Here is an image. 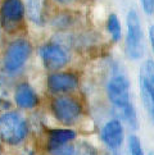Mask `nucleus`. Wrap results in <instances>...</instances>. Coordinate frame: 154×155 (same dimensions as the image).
Listing matches in <instances>:
<instances>
[{
    "label": "nucleus",
    "instance_id": "9b49d317",
    "mask_svg": "<svg viewBox=\"0 0 154 155\" xmlns=\"http://www.w3.org/2000/svg\"><path fill=\"white\" fill-rule=\"evenodd\" d=\"M14 100L21 108L32 109L38 104V96L28 84H21L15 90Z\"/></svg>",
    "mask_w": 154,
    "mask_h": 155
},
{
    "label": "nucleus",
    "instance_id": "412c9836",
    "mask_svg": "<svg viewBox=\"0 0 154 155\" xmlns=\"http://www.w3.org/2000/svg\"><path fill=\"white\" fill-rule=\"evenodd\" d=\"M111 155H117V154H116V153H113V154H111Z\"/></svg>",
    "mask_w": 154,
    "mask_h": 155
},
{
    "label": "nucleus",
    "instance_id": "f03ea898",
    "mask_svg": "<svg viewBox=\"0 0 154 155\" xmlns=\"http://www.w3.org/2000/svg\"><path fill=\"white\" fill-rule=\"evenodd\" d=\"M28 134L27 123L21 114L8 112L0 115V140L8 145H18Z\"/></svg>",
    "mask_w": 154,
    "mask_h": 155
},
{
    "label": "nucleus",
    "instance_id": "f8f14e48",
    "mask_svg": "<svg viewBox=\"0 0 154 155\" xmlns=\"http://www.w3.org/2000/svg\"><path fill=\"white\" fill-rule=\"evenodd\" d=\"M75 138H76V134L72 130H53L49 132L48 150L62 146L64 143L73 141Z\"/></svg>",
    "mask_w": 154,
    "mask_h": 155
},
{
    "label": "nucleus",
    "instance_id": "4468645a",
    "mask_svg": "<svg viewBox=\"0 0 154 155\" xmlns=\"http://www.w3.org/2000/svg\"><path fill=\"white\" fill-rule=\"evenodd\" d=\"M107 28L108 32L111 34L112 36V40L114 42H117L121 40V36H122V30H121V23H119V19L116 14H111L108 17L107 21Z\"/></svg>",
    "mask_w": 154,
    "mask_h": 155
},
{
    "label": "nucleus",
    "instance_id": "2eb2a0df",
    "mask_svg": "<svg viewBox=\"0 0 154 155\" xmlns=\"http://www.w3.org/2000/svg\"><path fill=\"white\" fill-rule=\"evenodd\" d=\"M48 151L50 153V155H75L76 149L71 142H67L62 146L50 149V150H48Z\"/></svg>",
    "mask_w": 154,
    "mask_h": 155
},
{
    "label": "nucleus",
    "instance_id": "9d476101",
    "mask_svg": "<svg viewBox=\"0 0 154 155\" xmlns=\"http://www.w3.org/2000/svg\"><path fill=\"white\" fill-rule=\"evenodd\" d=\"M79 85L77 77L72 73H53L48 77V87L53 92H67Z\"/></svg>",
    "mask_w": 154,
    "mask_h": 155
},
{
    "label": "nucleus",
    "instance_id": "0eeeda50",
    "mask_svg": "<svg viewBox=\"0 0 154 155\" xmlns=\"http://www.w3.org/2000/svg\"><path fill=\"white\" fill-rule=\"evenodd\" d=\"M40 57L44 65L50 71H58L68 63V53L59 44L49 42L40 49Z\"/></svg>",
    "mask_w": 154,
    "mask_h": 155
},
{
    "label": "nucleus",
    "instance_id": "20e7f679",
    "mask_svg": "<svg viewBox=\"0 0 154 155\" xmlns=\"http://www.w3.org/2000/svg\"><path fill=\"white\" fill-rule=\"evenodd\" d=\"M127 54L131 59H139L144 53V42H142V31L140 18L136 10L131 9L127 14Z\"/></svg>",
    "mask_w": 154,
    "mask_h": 155
},
{
    "label": "nucleus",
    "instance_id": "f257e3e1",
    "mask_svg": "<svg viewBox=\"0 0 154 155\" xmlns=\"http://www.w3.org/2000/svg\"><path fill=\"white\" fill-rule=\"evenodd\" d=\"M108 96L113 107L127 120V123L132 128H136L137 118L135 108L132 107L130 99V84L123 74L114 76L108 82Z\"/></svg>",
    "mask_w": 154,
    "mask_h": 155
},
{
    "label": "nucleus",
    "instance_id": "ddd939ff",
    "mask_svg": "<svg viewBox=\"0 0 154 155\" xmlns=\"http://www.w3.org/2000/svg\"><path fill=\"white\" fill-rule=\"evenodd\" d=\"M27 14L28 18L36 25L44 23V14H42V4L41 0H28L27 2Z\"/></svg>",
    "mask_w": 154,
    "mask_h": 155
},
{
    "label": "nucleus",
    "instance_id": "4be33fe9",
    "mask_svg": "<svg viewBox=\"0 0 154 155\" xmlns=\"http://www.w3.org/2000/svg\"><path fill=\"white\" fill-rule=\"evenodd\" d=\"M150 155H153V154H150Z\"/></svg>",
    "mask_w": 154,
    "mask_h": 155
},
{
    "label": "nucleus",
    "instance_id": "aec40b11",
    "mask_svg": "<svg viewBox=\"0 0 154 155\" xmlns=\"http://www.w3.org/2000/svg\"><path fill=\"white\" fill-rule=\"evenodd\" d=\"M2 107H4V108H5V107H8V104L5 103V101H3L2 99H0V108H2Z\"/></svg>",
    "mask_w": 154,
    "mask_h": 155
},
{
    "label": "nucleus",
    "instance_id": "a211bd4d",
    "mask_svg": "<svg viewBox=\"0 0 154 155\" xmlns=\"http://www.w3.org/2000/svg\"><path fill=\"white\" fill-rule=\"evenodd\" d=\"M149 38H150V44H152V48L154 51V26H152L149 28Z\"/></svg>",
    "mask_w": 154,
    "mask_h": 155
},
{
    "label": "nucleus",
    "instance_id": "6e6552de",
    "mask_svg": "<svg viewBox=\"0 0 154 155\" xmlns=\"http://www.w3.org/2000/svg\"><path fill=\"white\" fill-rule=\"evenodd\" d=\"M25 4L22 0H4L0 8L3 23L7 28H14L25 17Z\"/></svg>",
    "mask_w": 154,
    "mask_h": 155
},
{
    "label": "nucleus",
    "instance_id": "dca6fc26",
    "mask_svg": "<svg viewBox=\"0 0 154 155\" xmlns=\"http://www.w3.org/2000/svg\"><path fill=\"white\" fill-rule=\"evenodd\" d=\"M129 147H130V155H144V153H142V149H141V143H140L139 137L135 136V135L130 136Z\"/></svg>",
    "mask_w": 154,
    "mask_h": 155
},
{
    "label": "nucleus",
    "instance_id": "423d86ee",
    "mask_svg": "<svg viewBox=\"0 0 154 155\" xmlns=\"http://www.w3.org/2000/svg\"><path fill=\"white\" fill-rule=\"evenodd\" d=\"M52 110L55 118L64 124L75 123L81 115V105L75 99L67 96L54 99L52 103Z\"/></svg>",
    "mask_w": 154,
    "mask_h": 155
},
{
    "label": "nucleus",
    "instance_id": "39448f33",
    "mask_svg": "<svg viewBox=\"0 0 154 155\" xmlns=\"http://www.w3.org/2000/svg\"><path fill=\"white\" fill-rule=\"evenodd\" d=\"M140 91L144 107L154 123V62L146 60L140 69Z\"/></svg>",
    "mask_w": 154,
    "mask_h": 155
},
{
    "label": "nucleus",
    "instance_id": "6ab92c4d",
    "mask_svg": "<svg viewBox=\"0 0 154 155\" xmlns=\"http://www.w3.org/2000/svg\"><path fill=\"white\" fill-rule=\"evenodd\" d=\"M59 4H68V3H73V2H77V0H54Z\"/></svg>",
    "mask_w": 154,
    "mask_h": 155
},
{
    "label": "nucleus",
    "instance_id": "f3484780",
    "mask_svg": "<svg viewBox=\"0 0 154 155\" xmlns=\"http://www.w3.org/2000/svg\"><path fill=\"white\" fill-rule=\"evenodd\" d=\"M140 3H141V7L146 14L154 13V0H140Z\"/></svg>",
    "mask_w": 154,
    "mask_h": 155
},
{
    "label": "nucleus",
    "instance_id": "1a4fd4ad",
    "mask_svg": "<svg viewBox=\"0 0 154 155\" xmlns=\"http://www.w3.org/2000/svg\"><path fill=\"white\" fill-rule=\"evenodd\" d=\"M102 138L109 149H118L123 141V128L121 122L117 119L109 120L102 130Z\"/></svg>",
    "mask_w": 154,
    "mask_h": 155
},
{
    "label": "nucleus",
    "instance_id": "7ed1b4c3",
    "mask_svg": "<svg viewBox=\"0 0 154 155\" xmlns=\"http://www.w3.org/2000/svg\"><path fill=\"white\" fill-rule=\"evenodd\" d=\"M31 50V44L25 38H18L10 42L4 54V68L7 72H18L30 58Z\"/></svg>",
    "mask_w": 154,
    "mask_h": 155
}]
</instances>
